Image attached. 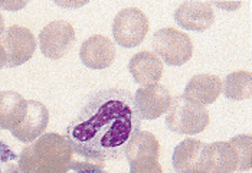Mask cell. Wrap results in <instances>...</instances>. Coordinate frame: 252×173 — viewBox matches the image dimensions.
Returning a JSON list of instances; mask_svg holds the SVG:
<instances>
[{
    "mask_svg": "<svg viewBox=\"0 0 252 173\" xmlns=\"http://www.w3.org/2000/svg\"><path fill=\"white\" fill-rule=\"evenodd\" d=\"M143 118L134 96L123 88H104L88 97L65 130L74 153L104 165L124 157L126 147L140 132Z\"/></svg>",
    "mask_w": 252,
    "mask_h": 173,
    "instance_id": "cell-1",
    "label": "cell"
},
{
    "mask_svg": "<svg viewBox=\"0 0 252 173\" xmlns=\"http://www.w3.org/2000/svg\"><path fill=\"white\" fill-rule=\"evenodd\" d=\"M74 150L63 136L46 133L23 149L19 156L20 173H68Z\"/></svg>",
    "mask_w": 252,
    "mask_h": 173,
    "instance_id": "cell-2",
    "label": "cell"
},
{
    "mask_svg": "<svg viewBox=\"0 0 252 173\" xmlns=\"http://www.w3.org/2000/svg\"><path fill=\"white\" fill-rule=\"evenodd\" d=\"M211 117L203 105L194 104L183 96L172 98L167 108L166 126L179 135H197L209 126Z\"/></svg>",
    "mask_w": 252,
    "mask_h": 173,
    "instance_id": "cell-3",
    "label": "cell"
},
{
    "mask_svg": "<svg viewBox=\"0 0 252 173\" xmlns=\"http://www.w3.org/2000/svg\"><path fill=\"white\" fill-rule=\"evenodd\" d=\"M153 54L160 57L167 65H185L193 55L192 39L175 28L158 29L152 39Z\"/></svg>",
    "mask_w": 252,
    "mask_h": 173,
    "instance_id": "cell-4",
    "label": "cell"
},
{
    "mask_svg": "<svg viewBox=\"0 0 252 173\" xmlns=\"http://www.w3.org/2000/svg\"><path fill=\"white\" fill-rule=\"evenodd\" d=\"M150 23L147 16L137 7L123 9L113 22V36L123 48L138 46L149 32Z\"/></svg>",
    "mask_w": 252,
    "mask_h": 173,
    "instance_id": "cell-5",
    "label": "cell"
},
{
    "mask_svg": "<svg viewBox=\"0 0 252 173\" xmlns=\"http://www.w3.org/2000/svg\"><path fill=\"white\" fill-rule=\"evenodd\" d=\"M75 43L74 26L66 20H54L39 34V48L49 59L63 58Z\"/></svg>",
    "mask_w": 252,
    "mask_h": 173,
    "instance_id": "cell-6",
    "label": "cell"
},
{
    "mask_svg": "<svg viewBox=\"0 0 252 173\" xmlns=\"http://www.w3.org/2000/svg\"><path fill=\"white\" fill-rule=\"evenodd\" d=\"M1 46L7 57L6 67L15 68L33 57L36 51V39L28 28L12 25L1 36Z\"/></svg>",
    "mask_w": 252,
    "mask_h": 173,
    "instance_id": "cell-7",
    "label": "cell"
},
{
    "mask_svg": "<svg viewBox=\"0 0 252 173\" xmlns=\"http://www.w3.org/2000/svg\"><path fill=\"white\" fill-rule=\"evenodd\" d=\"M172 165L176 173H208V144L196 138H186L180 141L175 147Z\"/></svg>",
    "mask_w": 252,
    "mask_h": 173,
    "instance_id": "cell-8",
    "label": "cell"
},
{
    "mask_svg": "<svg viewBox=\"0 0 252 173\" xmlns=\"http://www.w3.org/2000/svg\"><path fill=\"white\" fill-rule=\"evenodd\" d=\"M170 91L160 84L138 88L134 94L137 110L144 120H156L164 114L172 103Z\"/></svg>",
    "mask_w": 252,
    "mask_h": 173,
    "instance_id": "cell-9",
    "label": "cell"
},
{
    "mask_svg": "<svg viewBox=\"0 0 252 173\" xmlns=\"http://www.w3.org/2000/svg\"><path fill=\"white\" fill-rule=\"evenodd\" d=\"M175 22L186 31L203 32L215 22L212 4L208 1H185L176 9Z\"/></svg>",
    "mask_w": 252,
    "mask_h": 173,
    "instance_id": "cell-10",
    "label": "cell"
},
{
    "mask_svg": "<svg viewBox=\"0 0 252 173\" xmlns=\"http://www.w3.org/2000/svg\"><path fill=\"white\" fill-rule=\"evenodd\" d=\"M117 57L116 45L111 39L102 35L90 36L79 49V58L82 64L91 69H105L113 65Z\"/></svg>",
    "mask_w": 252,
    "mask_h": 173,
    "instance_id": "cell-11",
    "label": "cell"
},
{
    "mask_svg": "<svg viewBox=\"0 0 252 173\" xmlns=\"http://www.w3.org/2000/svg\"><path fill=\"white\" fill-rule=\"evenodd\" d=\"M49 124L48 108L35 100H28V111L18 127H15L12 135L22 143H32L46 130Z\"/></svg>",
    "mask_w": 252,
    "mask_h": 173,
    "instance_id": "cell-12",
    "label": "cell"
},
{
    "mask_svg": "<svg viewBox=\"0 0 252 173\" xmlns=\"http://www.w3.org/2000/svg\"><path fill=\"white\" fill-rule=\"evenodd\" d=\"M222 94V81L212 74H199L189 79L183 97L199 105L214 104Z\"/></svg>",
    "mask_w": 252,
    "mask_h": 173,
    "instance_id": "cell-13",
    "label": "cell"
},
{
    "mask_svg": "<svg viewBox=\"0 0 252 173\" xmlns=\"http://www.w3.org/2000/svg\"><path fill=\"white\" fill-rule=\"evenodd\" d=\"M128 69L137 84L147 87L157 84L163 77V62L153 52L141 51L130 59Z\"/></svg>",
    "mask_w": 252,
    "mask_h": 173,
    "instance_id": "cell-14",
    "label": "cell"
},
{
    "mask_svg": "<svg viewBox=\"0 0 252 173\" xmlns=\"http://www.w3.org/2000/svg\"><path fill=\"white\" fill-rule=\"evenodd\" d=\"M28 111V100L15 91L0 93V129L13 130L25 118Z\"/></svg>",
    "mask_w": 252,
    "mask_h": 173,
    "instance_id": "cell-15",
    "label": "cell"
},
{
    "mask_svg": "<svg viewBox=\"0 0 252 173\" xmlns=\"http://www.w3.org/2000/svg\"><path fill=\"white\" fill-rule=\"evenodd\" d=\"M124 156L128 163L140 160H158L160 144L156 136L150 132H138L133 136L130 143L126 147Z\"/></svg>",
    "mask_w": 252,
    "mask_h": 173,
    "instance_id": "cell-16",
    "label": "cell"
},
{
    "mask_svg": "<svg viewBox=\"0 0 252 173\" xmlns=\"http://www.w3.org/2000/svg\"><path fill=\"white\" fill-rule=\"evenodd\" d=\"M208 173H233L238 169V154L229 141H215L208 144Z\"/></svg>",
    "mask_w": 252,
    "mask_h": 173,
    "instance_id": "cell-17",
    "label": "cell"
},
{
    "mask_svg": "<svg viewBox=\"0 0 252 173\" xmlns=\"http://www.w3.org/2000/svg\"><path fill=\"white\" fill-rule=\"evenodd\" d=\"M252 75L248 71H236L226 75L222 82L223 96L233 101L248 100L251 97Z\"/></svg>",
    "mask_w": 252,
    "mask_h": 173,
    "instance_id": "cell-18",
    "label": "cell"
},
{
    "mask_svg": "<svg viewBox=\"0 0 252 173\" xmlns=\"http://www.w3.org/2000/svg\"><path fill=\"white\" fill-rule=\"evenodd\" d=\"M229 143L233 146L238 154V169L239 172H247L251 169V136L241 135L235 136L229 140Z\"/></svg>",
    "mask_w": 252,
    "mask_h": 173,
    "instance_id": "cell-19",
    "label": "cell"
},
{
    "mask_svg": "<svg viewBox=\"0 0 252 173\" xmlns=\"http://www.w3.org/2000/svg\"><path fill=\"white\" fill-rule=\"evenodd\" d=\"M0 173H20L19 156L0 141Z\"/></svg>",
    "mask_w": 252,
    "mask_h": 173,
    "instance_id": "cell-20",
    "label": "cell"
},
{
    "mask_svg": "<svg viewBox=\"0 0 252 173\" xmlns=\"http://www.w3.org/2000/svg\"><path fill=\"white\" fill-rule=\"evenodd\" d=\"M130 173H163L158 160H140L130 163Z\"/></svg>",
    "mask_w": 252,
    "mask_h": 173,
    "instance_id": "cell-21",
    "label": "cell"
},
{
    "mask_svg": "<svg viewBox=\"0 0 252 173\" xmlns=\"http://www.w3.org/2000/svg\"><path fill=\"white\" fill-rule=\"evenodd\" d=\"M71 171L74 173H110L104 171L102 165H97L93 162H78V160H74L71 163Z\"/></svg>",
    "mask_w": 252,
    "mask_h": 173,
    "instance_id": "cell-22",
    "label": "cell"
},
{
    "mask_svg": "<svg viewBox=\"0 0 252 173\" xmlns=\"http://www.w3.org/2000/svg\"><path fill=\"white\" fill-rule=\"evenodd\" d=\"M6 61H7V57H6L4 48H3V46H1V43H0V71H1V68L6 65Z\"/></svg>",
    "mask_w": 252,
    "mask_h": 173,
    "instance_id": "cell-23",
    "label": "cell"
},
{
    "mask_svg": "<svg viewBox=\"0 0 252 173\" xmlns=\"http://www.w3.org/2000/svg\"><path fill=\"white\" fill-rule=\"evenodd\" d=\"M23 6H26V1L18 3V4H7V3L0 1V7H6V9H19V7H23Z\"/></svg>",
    "mask_w": 252,
    "mask_h": 173,
    "instance_id": "cell-24",
    "label": "cell"
},
{
    "mask_svg": "<svg viewBox=\"0 0 252 173\" xmlns=\"http://www.w3.org/2000/svg\"><path fill=\"white\" fill-rule=\"evenodd\" d=\"M3 34H4V19L0 13V36H3Z\"/></svg>",
    "mask_w": 252,
    "mask_h": 173,
    "instance_id": "cell-25",
    "label": "cell"
}]
</instances>
